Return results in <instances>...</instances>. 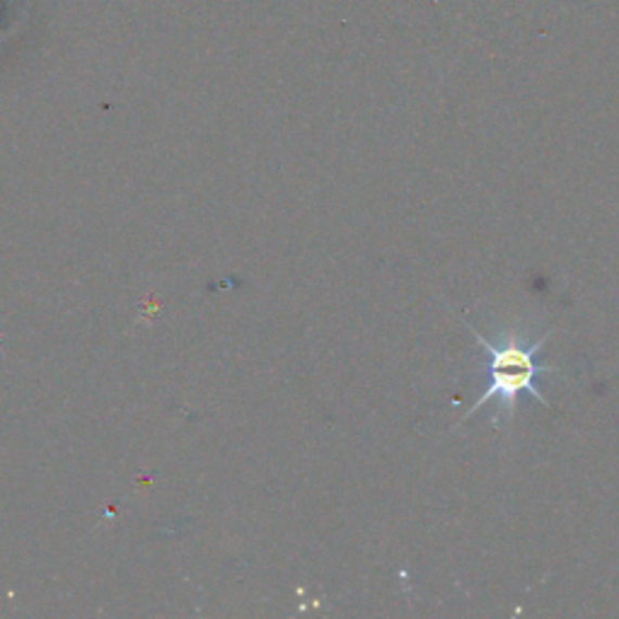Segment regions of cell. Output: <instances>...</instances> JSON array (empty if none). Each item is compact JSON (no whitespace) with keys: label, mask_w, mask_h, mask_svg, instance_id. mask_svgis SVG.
Masks as SVG:
<instances>
[{"label":"cell","mask_w":619,"mask_h":619,"mask_svg":"<svg viewBox=\"0 0 619 619\" xmlns=\"http://www.w3.org/2000/svg\"><path fill=\"white\" fill-rule=\"evenodd\" d=\"M467 330L472 332V337L479 341L481 351L489 356V385L487 390L479 395L475 407H469V412H465L463 422L475 416L487 402L497 400L499 407L494 424L501 428L516 414L518 397L523 392L532 395L534 400L542 402L544 407H552V402L538 387V377L540 373H554V369H547V365L540 369V365L534 363V356L544 349V344H547L552 334H544V337H538L534 341H526V337H523L518 330H506L499 334L497 341H491L479 330L472 327V324H467Z\"/></svg>","instance_id":"obj_1"}]
</instances>
